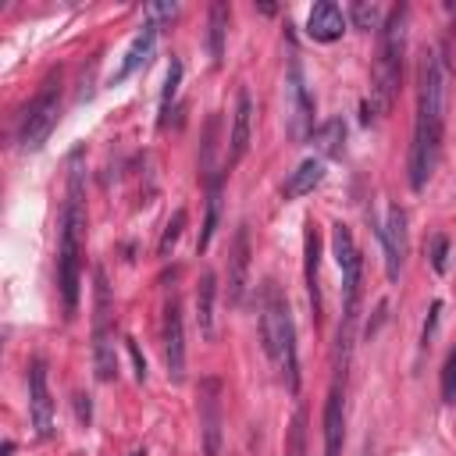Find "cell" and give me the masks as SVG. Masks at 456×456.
<instances>
[{
  "label": "cell",
  "mask_w": 456,
  "mask_h": 456,
  "mask_svg": "<svg viewBox=\"0 0 456 456\" xmlns=\"http://www.w3.org/2000/svg\"><path fill=\"white\" fill-rule=\"evenodd\" d=\"M428 256H431V267L442 274V271L449 267V239H445V235H431V249H428Z\"/></svg>",
  "instance_id": "29"
},
{
  "label": "cell",
  "mask_w": 456,
  "mask_h": 456,
  "mask_svg": "<svg viewBox=\"0 0 456 456\" xmlns=\"http://www.w3.org/2000/svg\"><path fill=\"white\" fill-rule=\"evenodd\" d=\"M214 296H217V278L214 271H203L196 281V324L203 338H214Z\"/></svg>",
  "instance_id": "20"
},
{
  "label": "cell",
  "mask_w": 456,
  "mask_h": 456,
  "mask_svg": "<svg viewBox=\"0 0 456 456\" xmlns=\"http://www.w3.org/2000/svg\"><path fill=\"white\" fill-rule=\"evenodd\" d=\"M346 442V410H342V381L335 378L324 403V456H342Z\"/></svg>",
  "instance_id": "17"
},
{
  "label": "cell",
  "mask_w": 456,
  "mask_h": 456,
  "mask_svg": "<svg viewBox=\"0 0 456 456\" xmlns=\"http://www.w3.org/2000/svg\"><path fill=\"white\" fill-rule=\"evenodd\" d=\"M68 196L61 207V235H57V285L64 299V317L78 310L82 285V249H86V196H82V167L78 153L68 160Z\"/></svg>",
  "instance_id": "2"
},
{
  "label": "cell",
  "mask_w": 456,
  "mask_h": 456,
  "mask_svg": "<svg viewBox=\"0 0 456 456\" xmlns=\"http://www.w3.org/2000/svg\"><path fill=\"white\" fill-rule=\"evenodd\" d=\"M28 417H32L36 438H50L53 435V399H50L46 363L43 360L28 363Z\"/></svg>",
  "instance_id": "11"
},
{
  "label": "cell",
  "mask_w": 456,
  "mask_h": 456,
  "mask_svg": "<svg viewBox=\"0 0 456 456\" xmlns=\"http://www.w3.org/2000/svg\"><path fill=\"white\" fill-rule=\"evenodd\" d=\"M342 32H346V14H342L338 4L321 0V4L310 7V14H306V36L314 43H335V39H342Z\"/></svg>",
  "instance_id": "14"
},
{
  "label": "cell",
  "mask_w": 456,
  "mask_h": 456,
  "mask_svg": "<svg viewBox=\"0 0 456 456\" xmlns=\"http://www.w3.org/2000/svg\"><path fill=\"white\" fill-rule=\"evenodd\" d=\"M442 399L445 403H456V349L442 363Z\"/></svg>",
  "instance_id": "28"
},
{
  "label": "cell",
  "mask_w": 456,
  "mask_h": 456,
  "mask_svg": "<svg viewBox=\"0 0 456 456\" xmlns=\"http://www.w3.org/2000/svg\"><path fill=\"white\" fill-rule=\"evenodd\" d=\"M224 36H228V4H214L210 21H207V50L214 64L224 61Z\"/></svg>",
  "instance_id": "22"
},
{
  "label": "cell",
  "mask_w": 456,
  "mask_h": 456,
  "mask_svg": "<svg viewBox=\"0 0 456 456\" xmlns=\"http://www.w3.org/2000/svg\"><path fill=\"white\" fill-rule=\"evenodd\" d=\"M310 139L317 142V150L324 157H342V150H346V125H342V118H331V121L317 125Z\"/></svg>",
  "instance_id": "23"
},
{
  "label": "cell",
  "mask_w": 456,
  "mask_h": 456,
  "mask_svg": "<svg viewBox=\"0 0 456 456\" xmlns=\"http://www.w3.org/2000/svg\"><path fill=\"white\" fill-rule=\"evenodd\" d=\"M157 36H160V25H153V21H142V28H139V32H135V39L128 43V50H125V57H121L118 71L110 75V86H121V82H128V78H132L139 68H146V61L153 57Z\"/></svg>",
  "instance_id": "13"
},
{
  "label": "cell",
  "mask_w": 456,
  "mask_h": 456,
  "mask_svg": "<svg viewBox=\"0 0 456 456\" xmlns=\"http://www.w3.org/2000/svg\"><path fill=\"white\" fill-rule=\"evenodd\" d=\"M324 182V160L321 157H306L292 175H289V182H285V200H299V196H306V192H314L317 185Z\"/></svg>",
  "instance_id": "19"
},
{
  "label": "cell",
  "mask_w": 456,
  "mask_h": 456,
  "mask_svg": "<svg viewBox=\"0 0 456 456\" xmlns=\"http://www.w3.org/2000/svg\"><path fill=\"white\" fill-rule=\"evenodd\" d=\"M403 50H406V7L399 4L388 11V21L381 25L370 96L363 100V125H374L388 114V107L399 93V78H403Z\"/></svg>",
  "instance_id": "3"
},
{
  "label": "cell",
  "mask_w": 456,
  "mask_h": 456,
  "mask_svg": "<svg viewBox=\"0 0 456 456\" xmlns=\"http://www.w3.org/2000/svg\"><path fill=\"white\" fill-rule=\"evenodd\" d=\"M246 274H249V228L239 224L232 235V249H228V303L242 299Z\"/></svg>",
  "instance_id": "15"
},
{
  "label": "cell",
  "mask_w": 456,
  "mask_h": 456,
  "mask_svg": "<svg viewBox=\"0 0 456 456\" xmlns=\"http://www.w3.org/2000/svg\"><path fill=\"white\" fill-rule=\"evenodd\" d=\"M378 239L385 249V274H388V281H399L403 260H406V210L403 207H395V203L388 207L385 224L378 228Z\"/></svg>",
  "instance_id": "10"
},
{
  "label": "cell",
  "mask_w": 456,
  "mask_h": 456,
  "mask_svg": "<svg viewBox=\"0 0 456 456\" xmlns=\"http://www.w3.org/2000/svg\"><path fill=\"white\" fill-rule=\"evenodd\" d=\"M445 128V61L438 50H424L417 68V118L410 142V185L420 192L438 164Z\"/></svg>",
  "instance_id": "1"
},
{
  "label": "cell",
  "mask_w": 456,
  "mask_h": 456,
  "mask_svg": "<svg viewBox=\"0 0 456 456\" xmlns=\"http://www.w3.org/2000/svg\"><path fill=\"white\" fill-rule=\"evenodd\" d=\"M178 82H182V61L175 57L167 64V78H164V93H160V125H167V110H171V100L178 93Z\"/></svg>",
  "instance_id": "24"
},
{
  "label": "cell",
  "mask_w": 456,
  "mask_h": 456,
  "mask_svg": "<svg viewBox=\"0 0 456 456\" xmlns=\"http://www.w3.org/2000/svg\"><path fill=\"white\" fill-rule=\"evenodd\" d=\"M221 185H224V175H210V185H207V221H203V232H200V242H196V253H203L217 232V221H221Z\"/></svg>",
  "instance_id": "21"
},
{
  "label": "cell",
  "mask_w": 456,
  "mask_h": 456,
  "mask_svg": "<svg viewBox=\"0 0 456 456\" xmlns=\"http://www.w3.org/2000/svg\"><path fill=\"white\" fill-rule=\"evenodd\" d=\"M57 118H61V82L57 78H50L43 89H39V96L25 107V114H21V125H18V146L21 150H39L46 139H50V132L57 128Z\"/></svg>",
  "instance_id": "6"
},
{
  "label": "cell",
  "mask_w": 456,
  "mask_h": 456,
  "mask_svg": "<svg viewBox=\"0 0 456 456\" xmlns=\"http://www.w3.org/2000/svg\"><path fill=\"white\" fill-rule=\"evenodd\" d=\"M75 399H78V417L89 420V395H75Z\"/></svg>",
  "instance_id": "32"
},
{
  "label": "cell",
  "mask_w": 456,
  "mask_h": 456,
  "mask_svg": "<svg viewBox=\"0 0 456 456\" xmlns=\"http://www.w3.org/2000/svg\"><path fill=\"white\" fill-rule=\"evenodd\" d=\"M93 367L100 381L118 378V356H114V335H110V285L103 267H96V317H93Z\"/></svg>",
  "instance_id": "7"
},
{
  "label": "cell",
  "mask_w": 456,
  "mask_h": 456,
  "mask_svg": "<svg viewBox=\"0 0 456 456\" xmlns=\"http://www.w3.org/2000/svg\"><path fill=\"white\" fill-rule=\"evenodd\" d=\"M125 342H128V353H132V360H135V378L142 381V378H146V360L139 356V346H135L132 338H125Z\"/></svg>",
  "instance_id": "31"
},
{
  "label": "cell",
  "mask_w": 456,
  "mask_h": 456,
  "mask_svg": "<svg viewBox=\"0 0 456 456\" xmlns=\"http://www.w3.org/2000/svg\"><path fill=\"white\" fill-rule=\"evenodd\" d=\"M285 100H289V135L296 142H306L314 135V96L306 93V78L299 61H289V78H285Z\"/></svg>",
  "instance_id": "8"
},
{
  "label": "cell",
  "mask_w": 456,
  "mask_h": 456,
  "mask_svg": "<svg viewBox=\"0 0 456 456\" xmlns=\"http://www.w3.org/2000/svg\"><path fill=\"white\" fill-rule=\"evenodd\" d=\"M260 342L267 360L278 367L289 392H299V356H296V321L289 299L274 281L260 285Z\"/></svg>",
  "instance_id": "4"
},
{
  "label": "cell",
  "mask_w": 456,
  "mask_h": 456,
  "mask_svg": "<svg viewBox=\"0 0 456 456\" xmlns=\"http://www.w3.org/2000/svg\"><path fill=\"white\" fill-rule=\"evenodd\" d=\"M306 417L296 413L292 417V428H289V445H285V456H306Z\"/></svg>",
  "instance_id": "27"
},
{
  "label": "cell",
  "mask_w": 456,
  "mask_h": 456,
  "mask_svg": "<svg viewBox=\"0 0 456 456\" xmlns=\"http://www.w3.org/2000/svg\"><path fill=\"white\" fill-rule=\"evenodd\" d=\"M221 381L217 378H203L200 381V435H203V452L207 456H221Z\"/></svg>",
  "instance_id": "9"
},
{
  "label": "cell",
  "mask_w": 456,
  "mask_h": 456,
  "mask_svg": "<svg viewBox=\"0 0 456 456\" xmlns=\"http://www.w3.org/2000/svg\"><path fill=\"white\" fill-rule=\"evenodd\" d=\"M303 274H306V296H310L314 317H321V235L314 221H306V232H303Z\"/></svg>",
  "instance_id": "16"
},
{
  "label": "cell",
  "mask_w": 456,
  "mask_h": 456,
  "mask_svg": "<svg viewBox=\"0 0 456 456\" xmlns=\"http://www.w3.org/2000/svg\"><path fill=\"white\" fill-rule=\"evenodd\" d=\"M164 363H167V378L178 385L185 378V331H182L178 296H171L164 303Z\"/></svg>",
  "instance_id": "12"
},
{
  "label": "cell",
  "mask_w": 456,
  "mask_h": 456,
  "mask_svg": "<svg viewBox=\"0 0 456 456\" xmlns=\"http://www.w3.org/2000/svg\"><path fill=\"white\" fill-rule=\"evenodd\" d=\"M331 253L342 271V324H338V353L346 363V353L353 346V324H356V303H360V274H363V256L356 249V239L349 224L335 221L331 224Z\"/></svg>",
  "instance_id": "5"
},
{
  "label": "cell",
  "mask_w": 456,
  "mask_h": 456,
  "mask_svg": "<svg viewBox=\"0 0 456 456\" xmlns=\"http://www.w3.org/2000/svg\"><path fill=\"white\" fill-rule=\"evenodd\" d=\"M178 14V4H150L146 7V21L157 25V18H175Z\"/></svg>",
  "instance_id": "30"
},
{
  "label": "cell",
  "mask_w": 456,
  "mask_h": 456,
  "mask_svg": "<svg viewBox=\"0 0 456 456\" xmlns=\"http://www.w3.org/2000/svg\"><path fill=\"white\" fill-rule=\"evenodd\" d=\"M182 228H185V210H175L171 221H167V228H164V235H160V242H157V253L160 256H167L175 249V242L182 239Z\"/></svg>",
  "instance_id": "26"
},
{
  "label": "cell",
  "mask_w": 456,
  "mask_h": 456,
  "mask_svg": "<svg viewBox=\"0 0 456 456\" xmlns=\"http://www.w3.org/2000/svg\"><path fill=\"white\" fill-rule=\"evenodd\" d=\"M349 18L356 28H381V7L378 4L356 0V4H349Z\"/></svg>",
  "instance_id": "25"
},
{
  "label": "cell",
  "mask_w": 456,
  "mask_h": 456,
  "mask_svg": "<svg viewBox=\"0 0 456 456\" xmlns=\"http://www.w3.org/2000/svg\"><path fill=\"white\" fill-rule=\"evenodd\" d=\"M249 135H253V96L249 89H239L235 96V121H232V153H228V164H239L249 150Z\"/></svg>",
  "instance_id": "18"
}]
</instances>
